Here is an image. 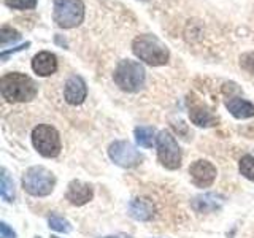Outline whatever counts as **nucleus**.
Instances as JSON below:
<instances>
[{"label":"nucleus","mask_w":254,"mask_h":238,"mask_svg":"<svg viewBox=\"0 0 254 238\" xmlns=\"http://www.w3.org/2000/svg\"><path fill=\"white\" fill-rule=\"evenodd\" d=\"M51 238H58V237H51Z\"/></svg>","instance_id":"27"},{"label":"nucleus","mask_w":254,"mask_h":238,"mask_svg":"<svg viewBox=\"0 0 254 238\" xmlns=\"http://www.w3.org/2000/svg\"><path fill=\"white\" fill-rule=\"evenodd\" d=\"M102 238H132L127 234H116V235H108V237H102Z\"/></svg>","instance_id":"26"},{"label":"nucleus","mask_w":254,"mask_h":238,"mask_svg":"<svg viewBox=\"0 0 254 238\" xmlns=\"http://www.w3.org/2000/svg\"><path fill=\"white\" fill-rule=\"evenodd\" d=\"M87 95V87L81 76L73 75L67 79L64 87V99L68 105H81Z\"/></svg>","instance_id":"10"},{"label":"nucleus","mask_w":254,"mask_h":238,"mask_svg":"<svg viewBox=\"0 0 254 238\" xmlns=\"http://www.w3.org/2000/svg\"><path fill=\"white\" fill-rule=\"evenodd\" d=\"M132 51L140 60L149 63L153 67L165 65L170 58L167 46L157 37L151 34L138 35L135 38L132 42Z\"/></svg>","instance_id":"2"},{"label":"nucleus","mask_w":254,"mask_h":238,"mask_svg":"<svg viewBox=\"0 0 254 238\" xmlns=\"http://www.w3.org/2000/svg\"><path fill=\"white\" fill-rule=\"evenodd\" d=\"M27 46H29V43L22 45V46H18V48H14V50H11V51H3V53H2V60H5V59L8 58V54H13V53H16V51H21V50H24V48H27Z\"/></svg>","instance_id":"25"},{"label":"nucleus","mask_w":254,"mask_h":238,"mask_svg":"<svg viewBox=\"0 0 254 238\" xmlns=\"http://www.w3.org/2000/svg\"><path fill=\"white\" fill-rule=\"evenodd\" d=\"M48 224H50V227L53 230H56V232H62V234H68L71 230V226L70 222L67 219H64L61 216H51L50 221H48Z\"/></svg>","instance_id":"21"},{"label":"nucleus","mask_w":254,"mask_h":238,"mask_svg":"<svg viewBox=\"0 0 254 238\" xmlns=\"http://www.w3.org/2000/svg\"><path fill=\"white\" fill-rule=\"evenodd\" d=\"M189 118H190V121L198 127H211L216 124V118L211 115V111L208 108H205L202 105L190 107Z\"/></svg>","instance_id":"16"},{"label":"nucleus","mask_w":254,"mask_h":238,"mask_svg":"<svg viewBox=\"0 0 254 238\" xmlns=\"http://www.w3.org/2000/svg\"><path fill=\"white\" fill-rule=\"evenodd\" d=\"M32 68L38 76H50L58 70V58L53 53L42 51L32 60Z\"/></svg>","instance_id":"14"},{"label":"nucleus","mask_w":254,"mask_h":238,"mask_svg":"<svg viewBox=\"0 0 254 238\" xmlns=\"http://www.w3.org/2000/svg\"><path fill=\"white\" fill-rule=\"evenodd\" d=\"M0 91L8 102H30L38 92L37 83L24 73H6L0 79Z\"/></svg>","instance_id":"1"},{"label":"nucleus","mask_w":254,"mask_h":238,"mask_svg":"<svg viewBox=\"0 0 254 238\" xmlns=\"http://www.w3.org/2000/svg\"><path fill=\"white\" fill-rule=\"evenodd\" d=\"M226 198L221 194H214V192H206L202 195H197L190 200V206L192 210L197 213H213L221 210V206L224 205Z\"/></svg>","instance_id":"12"},{"label":"nucleus","mask_w":254,"mask_h":238,"mask_svg":"<svg viewBox=\"0 0 254 238\" xmlns=\"http://www.w3.org/2000/svg\"><path fill=\"white\" fill-rule=\"evenodd\" d=\"M56 177L45 167H30L22 177V187L34 197H46L53 192Z\"/></svg>","instance_id":"4"},{"label":"nucleus","mask_w":254,"mask_h":238,"mask_svg":"<svg viewBox=\"0 0 254 238\" xmlns=\"http://www.w3.org/2000/svg\"><path fill=\"white\" fill-rule=\"evenodd\" d=\"M157 159L165 169L177 170L181 167V148L169 130H161L157 133Z\"/></svg>","instance_id":"7"},{"label":"nucleus","mask_w":254,"mask_h":238,"mask_svg":"<svg viewBox=\"0 0 254 238\" xmlns=\"http://www.w3.org/2000/svg\"><path fill=\"white\" fill-rule=\"evenodd\" d=\"M240 173L246 179L254 181V157L246 154L240 159Z\"/></svg>","instance_id":"20"},{"label":"nucleus","mask_w":254,"mask_h":238,"mask_svg":"<svg viewBox=\"0 0 254 238\" xmlns=\"http://www.w3.org/2000/svg\"><path fill=\"white\" fill-rule=\"evenodd\" d=\"M92 197H94V189L91 184H87V182H83L79 179L70 181L67 192H65V198L71 205L83 206L89 200H92Z\"/></svg>","instance_id":"11"},{"label":"nucleus","mask_w":254,"mask_h":238,"mask_svg":"<svg viewBox=\"0 0 254 238\" xmlns=\"http://www.w3.org/2000/svg\"><path fill=\"white\" fill-rule=\"evenodd\" d=\"M190 179L197 187H210L216 179V167L208 161H195L189 167Z\"/></svg>","instance_id":"9"},{"label":"nucleus","mask_w":254,"mask_h":238,"mask_svg":"<svg viewBox=\"0 0 254 238\" xmlns=\"http://www.w3.org/2000/svg\"><path fill=\"white\" fill-rule=\"evenodd\" d=\"M54 22L62 29L76 27L84 18V3L81 0H54Z\"/></svg>","instance_id":"6"},{"label":"nucleus","mask_w":254,"mask_h":238,"mask_svg":"<svg viewBox=\"0 0 254 238\" xmlns=\"http://www.w3.org/2000/svg\"><path fill=\"white\" fill-rule=\"evenodd\" d=\"M0 237L2 238H16V234L13 232V229L6 224V222H2L0 224Z\"/></svg>","instance_id":"24"},{"label":"nucleus","mask_w":254,"mask_h":238,"mask_svg":"<svg viewBox=\"0 0 254 238\" xmlns=\"http://www.w3.org/2000/svg\"><path fill=\"white\" fill-rule=\"evenodd\" d=\"M146 71L140 62L124 59L115 70V83L126 92H138L145 86Z\"/></svg>","instance_id":"3"},{"label":"nucleus","mask_w":254,"mask_h":238,"mask_svg":"<svg viewBox=\"0 0 254 238\" xmlns=\"http://www.w3.org/2000/svg\"><path fill=\"white\" fill-rule=\"evenodd\" d=\"M129 214L135 221H149L156 214L154 203L146 197H135L129 203Z\"/></svg>","instance_id":"13"},{"label":"nucleus","mask_w":254,"mask_h":238,"mask_svg":"<svg viewBox=\"0 0 254 238\" xmlns=\"http://www.w3.org/2000/svg\"><path fill=\"white\" fill-rule=\"evenodd\" d=\"M0 195L5 202H11L14 198V184L13 179L5 169H2V175H0Z\"/></svg>","instance_id":"18"},{"label":"nucleus","mask_w":254,"mask_h":238,"mask_svg":"<svg viewBox=\"0 0 254 238\" xmlns=\"http://www.w3.org/2000/svg\"><path fill=\"white\" fill-rule=\"evenodd\" d=\"M21 38L19 32L14 30L13 27H6L3 26L2 30H0V43H2V48H6L8 45L16 43Z\"/></svg>","instance_id":"19"},{"label":"nucleus","mask_w":254,"mask_h":238,"mask_svg":"<svg viewBox=\"0 0 254 238\" xmlns=\"http://www.w3.org/2000/svg\"><path fill=\"white\" fill-rule=\"evenodd\" d=\"M135 141H137L138 146L143 148H153L157 141V135L153 127H146V125H140L135 129Z\"/></svg>","instance_id":"17"},{"label":"nucleus","mask_w":254,"mask_h":238,"mask_svg":"<svg viewBox=\"0 0 254 238\" xmlns=\"http://www.w3.org/2000/svg\"><path fill=\"white\" fill-rule=\"evenodd\" d=\"M240 65H242L245 70H248L250 73L254 75V53H248V54L242 56Z\"/></svg>","instance_id":"23"},{"label":"nucleus","mask_w":254,"mask_h":238,"mask_svg":"<svg viewBox=\"0 0 254 238\" xmlns=\"http://www.w3.org/2000/svg\"><path fill=\"white\" fill-rule=\"evenodd\" d=\"M226 107L230 115L237 119H248L254 116V105L242 97H232L226 102Z\"/></svg>","instance_id":"15"},{"label":"nucleus","mask_w":254,"mask_h":238,"mask_svg":"<svg viewBox=\"0 0 254 238\" xmlns=\"http://www.w3.org/2000/svg\"><path fill=\"white\" fill-rule=\"evenodd\" d=\"M32 145L43 157H58L61 154L59 132L50 124H40L32 132Z\"/></svg>","instance_id":"5"},{"label":"nucleus","mask_w":254,"mask_h":238,"mask_svg":"<svg viewBox=\"0 0 254 238\" xmlns=\"http://www.w3.org/2000/svg\"><path fill=\"white\" fill-rule=\"evenodd\" d=\"M108 156L116 165L124 167V169H133L143 162V154L135 149L129 141L118 140L113 141L108 148Z\"/></svg>","instance_id":"8"},{"label":"nucleus","mask_w":254,"mask_h":238,"mask_svg":"<svg viewBox=\"0 0 254 238\" xmlns=\"http://www.w3.org/2000/svg\"><path fill=\"white\" fill-rule=\"evenodd\" d=\"M5 3L16 10H30V8H35L37 0H5Z\"/></svg>","instance_id":"22"}]
</instances>
